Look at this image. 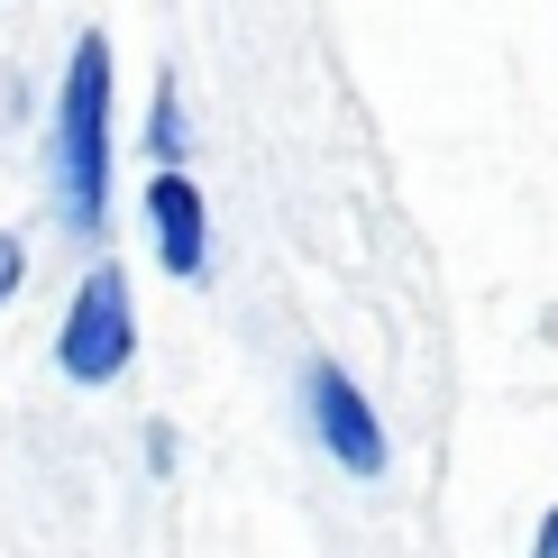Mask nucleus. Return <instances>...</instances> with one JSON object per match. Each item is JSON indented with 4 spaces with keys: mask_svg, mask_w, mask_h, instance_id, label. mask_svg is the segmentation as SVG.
Listing matches in <instances>:
<instances>
[{
    "mask_svg": "<svg viewBox=\"0 0 558 558\" xmlns=\"http://www.w3.org/2000/svg\"><path fill=\"white\" fill-rule=\"evenodd\" d=\"M101 211H110V37L83 28L56 83V220L92 239Z\"/></svg>",
    "mask_w": 558,
    "mask_h": 558,
    "instance_id": "obj_1",
    "label": "nucleus"
},
{
    "mask_svg": "<svg viewBox=\"0 0 558 558\" xmlns=\"http://www.w3.org/2000/svg\"><path fill=\"white\" fill-rule=\"evenodd\" d=\"M137 357V320H129V275L120 266H92L74 302H64V330H56V366L74 385H120Z\"/></svg>",
    "mask_w": 558,
    "mask_h": 558,
    "instance_id": "obj_2",
    "label": "nucleus"
},
{
    "mask_svg": "<svg viewBox=\"0 0 558 558\" xmlns=\"http://www.w3.org/2000/svg\"><path fill=\"white\" fill-rule=\"evenodd\" d=\"M302 403H312V430H320V449H330L339 476H357V485L385 476V422H376V403L348 385L339 357H312V366H302Z\"/></svg>",
    "mask_w": 558,
    "mask_h": 558,
    "instance_id": "obj_3",
    "label": "nucleus"
},
{
    "mask_svg": "<svg viewBox=\"0 0 558 558\" xmlns=\"http://www.w3.org/2000/svg\"><path fill=\"white\" fill-rule=\"evenodd\" d=\"M147 229H156V266L174 275V284H193L202 275V247H211V211H202V183L193 174H147Z\"/></svg>",
    "mask_w": 558,
    "mask_h": 558,
    "instance_id": "obj_4",
    "label": "nucleus"
},
{
    "mask_svg": "<svg viewBox=\"0 0 558 558\" xmlns=\"http://www.w3.org/2000/svg\"><path fill=\"white\" fill-rule=\"evenodd\" d=\"M19 284H28V247H19V239H10V229H0V302H10Z\"/></svg>",
    "mask_w": 558,
    "mask_h": 558,
    "instance_id": "obj_5",
    "label": "nucleus"
},
{
    "mask_svg": "<svg viewBox=\"0 0 558 558\" xmlns=\"http://www.w3.org/2000/svg\"><path fill=\"white\" fill-rule=\"evenodd\" d=\"M156 147H166V156L183 147V120H174V92H156Z\"/></svg>",
    "mask_w": 558,
    "mask_h": 558,
    "instance_id": "obj_6",
    "label": "nucleus"
},
{
    "mask_svg": "<svg viewBox=\"0 0 558 558\" xmlns=\"http://www.w3.org/2000/svg\"><path fill=\"white\" fill-rule=\"evenodd\" d=\"M531 558H558V504H549V522H541V541H531Z\"/></svg>",
    "mask_w": 558,
    "mask_h": 558,
    "instance_id": "obj_7",
    "label": "nucleus"
}]
</instances>
